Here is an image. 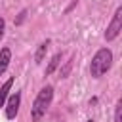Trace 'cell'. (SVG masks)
Masks as SVG:
<instances>
[{
  "label": "cell",
  "instance_id": "obj_1",
  "mask_svg": "<svg viewBox=\"0 0 122 122\" xmlns=\"http://www.w3.org/2000/svg\"><path fill=\"white\" fill-rule=\"evenodd\" d=\"M112 65V51L109 48H101L95 51V55L92 57L90 63V74L92 78H101Z\"/></svg>",
  "mask_w": 122,
  "mask_h": 122
},
{
  "label": "cell",
  "instance_id": "obj_2",
  "mask_svg": "<svg viewBox=\"0 0 122 122\" xmlns=\"http://www.w3.org/2000/svg\"><path fill=\"white\" fill-rule=\"evenodd\" d=\"M51 99H53V88H51V86H44V88L38 92V95H36V99H34V103H32V107H30V118H32L34 122H38V120L46 114V111H48L50 105H51Z\"/></svg>",
  "mask_w": 122,
  "mask_h": 122
},
{
  "label": "cell",
  "instance_id": "obj_3",
  "mask_svg": "<svg viewBox=\"0 0 122 122\" xmlns=\"http://www.w3.org/2000/svg\"><path fill=\"white\" fill-rule=\"evenodd\" d=\"M120 30H122V8L118 6L116 11H114V15H112V19H111V23L107 25L105 40H107V42H112V40L120 34Z\"/></svg>",
  "mask_w": 122,
  "mask_h": 122
},
{
  "label": "cell",
  "instance_id": "obj_4",
  "mask_svg": "<svg viewBox=\"0 0 122 122\" xmlns=\"http://www.w3.org/2000/svg\"><path fill=\"white\" fill-rule=\"evenodd\" d=\"M19 107H21V92H15V93L8 95V99H6V118L13 120L19 112Z\"/></svg>",
  "mask_w": 122,
  "mask_h": 122
},
{
  "label": "cell",
  "instance_id": "obj_5",
  "mask_svg": "<svg viewBox=\"0 0 122 122\" xmlns=\"http://www.w3.org/2000/svg\"><path fill=\"white\" fill-rule=\"evenodd\" d=\"M10 61H11V50H10V48H2V50H0V76L6 72Z\"/></svg>",
  "mask_w": 122,
  "mask_h": 122
},
{
  "label": "cell",
  "instance_id": "obj_6",
  "mask_svg": "<svg viewBox=\"0 0 122 122\" xmlns=\"http://www.w3.org/2000/svg\"><path fill=\"white\" fill-rule=\"evenodd\" d=\"M48 48H50V40H48V38H46L44 42H40V44H38V48H36V53H34V63H36V65H40V63L44 61Z\"/></svg>",
  "mask_w": 122,
  "mask_h": 122
},
{
  "label": "cell",
  "instance_id": "obj_7",
  "mask_svg": "<svg viewBox=\"0 0 122 122\" xmlns=\"http://www.w3.org/2000/svg\"><path fill=\"white\" fill-rule=\"evenodd\" d=\"M11 86H13V76H11V78H8V80L0 86V107H4V105H6V99H8V95H10Z\"/></svg>",
  "mask_w": 122,
  "mask_h": 122
},
{
  "label": "cell",
  "instance_id": "obj_8",
  "mask_svg": "<svg viewBox=\"0 0 122 122\" xmlns=\"http://www.w3.org/2000/svg\"><path fill=\"white\" fill-rule=\"evenodd\" d=\"M61 59H63V55H61V53H55V55L50 59V63H48V67H46L44 74H46V76H50V74H51V72H53V71L61 65Z\"/></svg>",
  "mask_w": 122,
  "mask_h": 122
},
{
  "label": "cell",
  "instance_id": "obj_9",
  "mask_svg": "<svg viewBox=\"0 0 122 122\" xmlns=\"http://www.w3.org/2000/svg\"><path fill=\"white\" fill-rule=\"evenodd\" d=\"M114 122H122V99H118L114 105Z\"/></svg>",
  "mask_w": 122,
  "mask_h": 122
},
{
  "label": "cell",
  "instance_id": "obj_10",
  "mask_svg": "<svg viewBox=\"0 0 122 122\" xmlns=\"http://www.w3.org/2000/svg\"><path fill=\"white\" fill-rule=\"evenodd\" d=\"M4 30H6V21H4V17H0V40L4 38Z\"/></svg>",
  "mask_w": 122,
  "mask_h": 122
},
{
  "label": "cell",
  "instance_id": "obj_11",
  "mask_svg": "<svg viewBox=\"0 0 122 122\" xmlns=\"http://www.w3.org/2000/svg\"><path fill=\"white\" fill-rule=\"evenodd\" d=\"M86 122H93V120H86Z\"/></svg>",
  "mask_w": 122,
  "mask_h": 122
}]
</instances>
